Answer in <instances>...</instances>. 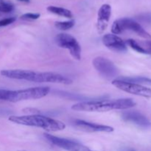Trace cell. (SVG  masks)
I'll return each instance as SVG.
<instances>
[{
  "mask_svg": "<svg viewBox=\"0 0 151 151\" xmlns=\"http://www.w3.org/2000/svg\"><path fill=\"white\" fill-rule=\"evenodd\" d=\"M0 73L2 76L10 79L22 80L34 83H52L65 85L72 83L71 79L55 72H40L25 69H5L1 70Z\"/></svg>",
  "mask_w": 151,
  "mask_h": 151,
  "instance_id": "1",
  "label": "cell"
},
{
  "mask_svg": "<svg viewBox=\"0 0 151 151\" xmlns=\"http://www.w3.org/2000/svg\"><path fill=\"white\" fill-rule=\"evenodd\" d=\"M136 106V103L130 98L108 100H93L81 102L72 106V109L76 111L106 112L112 110H125Z\"/></svg>",
  "mask_w": 151,
  "mask_h": 151,
  "instance_id": "2",
  "label": "cell"
},
{
  "mask_svg": "<svg viewBox=\"0 0 151 151\" xmlns=\"http://www.w3.org/2000/svg\"><path fill=\"white\" fill-rule=\"evenodd\" d=\"M8 119L10 122H14L18 125L43 128L44 130L52 131V132L63 131L66 128V125L61 121L38 114H30L27 116H10Z\"/></svg>",
  "mask_w": 151,
  "mask_h": 151,
  "instance_id": "3",
  "label": "cell"
},
{
  "mask_svg": "<svg viewBox=\"0 0 151 151\" xmlns=\"http://www.w3.org/2000/svg\"><path fill=\"white\" fill-rule=\"evenodd\" d=\"M50 91V87H33L19 90L0 89V100L16 103L27 100H37L46 97Z\"/></svg>",
  "mask_w": 151,
  "mask_h": 151,
  "instance_id": "4",
  "label": "cell"
},
{
  "mask_svg": "<svg viewBox=\"0 0 151 151\" xmlns=\"http://www.w3.org/2000/svg\"><path fill=\"white\" fill-rule=\"evenodd\" d=\"M131 30L139 36L145 39H151V35L138 22L129 18H123L114 21L111 27V32L114 35L122 33L125 30Z\"/></svg>",
  "mask_w": 151,
  "mask_h": 151,
  "instance_id": "5",
  "label": "cell"
},
{
  "mask_svg": "<svg viewBox=\"0 0 151 151\" xmlns=\"http://www.w3.org/2000/svg\"><path fill=\"white\" fill-rule=\"evenodd\" d=\"M92 64L97 72L105 79L111 80L119 76V69L111 60L106 58H95L93 60Z\"/></svg>",
  "mask_w": 151,
  "mask_h": 151,
  "instance_id": "6",
  "label": "cell"
},
{
  "mask_svg": "<svg viewBox=\"0 0 151 151\" xmlns=\"http://www.w3.org/2000/svg\"><path fill=\"white\" fill-rule=\"evenodd\" d=\"M55 42L61 48L66 49L76 60L81 59V47L76 38L66 33H60L55 37Z\"/></svg>",
  "mask_w": 151,
  "mask_h": 151,
  "instance_id": "7",
  "label": "cell"
},
{
  "mask_svg": "<svg viewBox=\"0 0 151 151\" xmlns=\"http://www.w3.org/2000/svg\"><path fill=\"white\" fill-rule=\"evenodd\" d=\"M112 85L125 92L140 96V97L151 98V88L140 85V84L115 79L112 81Z\"/></svg>",
  "mask_w": 151,
  "mask_h": 151,
  "instance_id": "8",
  "label": "cell"
},
{
  "mask_svg": "<svg viewBox=\"0 0 151 151\" xmlns=\"http://www.w3.org/2000/svg\"><path fill=\"white\" fill-rule=\"evenodd\" d=\"M44 137L52 144L66 151H93L76 141L60 138L49 134H44Z\"/></svg>",
  "mask_w": 151,
  "mask_h": 151,
  "instance_id": "9",
  "label": "cell"
},
{
  "mask_svg": "<svg viewBox=\"0 0 151 151\" xmlns=\"http://www.w3.org/2000/svg\"><path fill=\"white\" fill-rule=\"evenodd\" d=\"M111 16V7L109 4H104L100 7L97 13V29L99 34H103L108 27Z\"/></svg>",
  "mask_w": 151,
  "mask_h": 151,
  "instance_id": "10",
  "label": "cell"
},
{
  "mask_svg": "<svg viewBox=\"0 0 151 151\" xmlns=\"http://www.w3.org/2000/svg\"><path fill=\"white\" fill-rule=\"evenodd\" d=\"M122 118L125 122H129L143 128H148L151 126L150 121L142 114L136 111H125L122 114Z\"/></svg>",
  "mask_w": 151,
  "mask_h": 151,
  "instance_id": "11",
  "label": "cell"
},
{
  "mask_svg": "<svg viewBox=\"0 0 151 151\" xmlns=\"http://www.w3.org/2000/svg\"><path fill=\"white\" fill-rule=\"evenodd\" d=\"M75 125L77 128L82 131L88 133L94 132H106L111 133L114 131V128L111 126L104 125H99V124L92 123V122H86L81 119H76L75 121Z\"/></svg>",
  "mask_w": 151,
  "mask_h": 151,
  "instance_id": "12",
  "label": "cell"
},
{
  "mask_svg": "<svg viewBox=\"0 0 151 151\" xmlns=\"http://www.w3.org/2000/svg\"><path fill=\"white\" fill-rule=\"evenodd\" d=\"M102 41L103 44L112 51L123 52L127 50L126 43L114 34H106L103 37Z\"/></svg>",
  "mask_w": 151,
  "mask_h": 151,
  "instance_id": "13",
  "label": "cell"
},
{
  "mask_svg": "<svg viewBox=\"0 0 151 151\" xmlns=\"http://www.w3.org/2000/svg\"><path fill=\"white\" fill-rule=\"evenodd\" d=\"M47 9L49 12L58 15V16H63V17L68 18V19H72L73 17V14L72 12L68 9L63 8V7H57V6H49Z\"/></svg>",
  "mask_w": 151,
  "mask_h": 151,
  "instance_id": "14",
  "label": "cell"
},
{
  "mask_svg": "<svg viewBox=\"0 0 151 151\" xmlns=\"http://www.w3.org/2000/svg\"><path fill=\"white\" fill-rule=\"evenodd\" d=\"M118 80L126 81V82L134 83L137 84H147V85L151 86V79L145 77H137V78H126V77H120L117 78Z\"/></svg>",
  "mask_w": 151,
  "mask_h": 151,
  "instance_id": "15",
  "label": "cell"
},
{
  "mask_svg": "<svg viewBox=\"0 0 151 151\" xmlns=\"http://www.w3.org/2000/svg\"><path fill=\"white\" fill-rule=\"evenodd\" d=\"M126 43L133 49V50L137 51V52L142 53V54H151V52L148 50H146L144 47H142V46L140 45L138 42H137L135 40L128 39L127 40Z\"/></svg>",
  "mask_w": 151,
  "mask_h": 151,
  "instance_id": "16",
  "label": "cell"
},
{
  "mask_svg": "<svg viewBox=\"0 0 151 151\" xmlns=\"http://www.w3.org/2000/svg\"><path fill=\"white\" fill-rule=\"evenodd\" d=\"M75 25V21L70 20L66 22H56L55 23V26L57 29L60 30H68L73 27Z\"/></svg>",
  "mask_w": 151,
  "mask_h": 151,
  "instance_id": "17",
  "label": "cell"
},
{
  "mask_svg": "<svg viewBox=\"0 0 151 151\" xmlns=\"http://www.w3.org/2000/svg\"><path fill=\"white\" fill-rule=\"evenodd\" d=\"M14 9V6L8 0H0V12L10 13Z\"/></svg>",
  "mask_w": 151,
  "mask_h": 151,
  "instance_id": "18",
  "label": "cell"
},
{
  "mask_svg": "<svg viewBox=\"0 0 151 151\" xmlns=\"http://www.w3.org/2000/svg\"><path fill=\"white\" fill-rule=\"evenodd\" d=\"M40 17L39 13H24L21 16V19H31V20H35Z\"/></svg>",
  "mask_w": 151,
  "mask_h": 151,
  "instance_id": "19",
  "label": "cell"
},
{
  "mask_svg": "<svg viewBox=\"0 0 151 151\" xmlns=\"http://www.w3.org/2000/svg\"><path fill=\"white\" fill-rule=\"evenodd\" d=\"M16 20V17H10L1 19V20H0V27H5L7 26V25L11 24H13Z\"/></svg>",
  "mask_w": 151,
  "mask_h": 151,
  "instance_id": "20",
  "label": "cell"
},
{
  "mask_svg": "<svg viewBox=\"0 0 151 151\" xmlns=\"http://www.w3.org/2000/svg\"><path fill=\"white\" fill-rule=\"evenodd\" d=\"M122 151H136L134 149H132V148H125L123 149Z\"/></svg>",
  "mask_w": 151,
  "mask_h": 151,
  "instance_id": "21",
  "label": "cell"
},
{
  "mask_svg": "<svg viewBox=\"0 0 151 151\" xmlns=\"http://www.w3.org/2000/svg\"><path fill=\"white\" fill-rule=\"evenodd\" d=\"M6 113H7V112L5 110H4V109H0V115L4 114H6Z\"/></svg>",
  "mask_w": 151,
  "mask_h": 151,
  "instance_id": "22",
  "label": "cell"
},
{
  "mask_svg": "<svg viewBox=\"0 0 151 151\" xmlns=\"http://www.w3.org/2000/svg\"><path fill=\"white\" fill-rule=\"evenodd\" d=\"M147 45H148V47H150V49H149V51H150V52H151V41H149V42H147Z\"/></svg>",
  "mask_w": 151,
  "mask_h": 151,
  "instance_id": "23",
  "label": "cell"
},
{
  "mask_svg": "<svg viewBox=\"0 0 151 151\" xmlns=\"http://www.w3.org/2000/svg\"><path fill=\"white\" fill-rule=\"evenodd\" d=\"M18 1H23V2H29V1H30V0H18Z\"/></svg>",
  "mask_w": 151,
  "mask_h": 151,
  "instance_id": "24",
  "label": "cell"
},
{
  "mask_svg": "<svg viewBox=\"0 0 151 151\" xmlns=\"http://www.w3.org/2000/svg\"><path fill=\"white\" fill-rule=\"evenodd\" d=\"M19 151H27V150H19Z\"/></svg>",
  "mask_w": 151,
  "mask_h": 151,
  "instance_id": "25",
  "label": "cell"
}]
</instances>
